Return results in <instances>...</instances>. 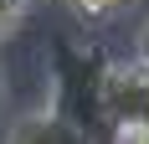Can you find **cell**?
Wrapping results in <instances>:
<instances>
[{
	"mask_svg": "<svg viewBox=\"0 0 149 144\" xmlns=\"http://www.w3.org/2000/svg\"><path fill=\"white\" fill-rule=\"evenodd\" d=\"M98 113L108 124H149V62H108L98 77Z\"/></svg>",
	"mask_w": 149,
	"mask_h": 144,
	"instance_id": "obj_1",
	"label": "cell"
},
{
	"mask_svg": "<svg viewBox=\"0 0 149 144\" xmlns=\"http://www.w3.org/2000/svg\"><path fill=\"white\" fill-rule=\"evenodd\" d=\"M77 15H113L118 5H129V0H67Z\"/></svg>",
	"mask_w": 149,
	"mask_h": 144,
	"instance_id": "obj_2",
	"label": "cell"
},
{
	"mask_svg": "<svg viewBox=\"0 0 149 144\" xmlns=\"http://www.w3.org/2000/svg\"><path fill=\"white\" fill-rule=\"evenodd\" d=\"M118 144H149V124H113Z\"/></svg>",
	"mask_w": 149,
	"mask_h": 144,
	"instance_id": "obj_3",
	"label": "cell"
},
{
	"mask_svg": "<svg viewBox=\"0 0 149 144\" xmlns=\"http://www.w3.org/2000/svg\"><path fill=\"white\" fill-rule=\"evenodd\" d=\"M21 10H26V0H0V36L21 21Z\"/></svg>",
	"mask_w": 149,
	"mask_h": 144,
	"instance_id": "obj_4",
	"label": "cell"
},
{
	"mask_svg": "<svg viewBox=\"0 0 149 144\" xmlns=\"http://www.w3.org/2000/svg\"><path fill=\"white\" fill-rule=\"evenodd\" d=\"M134 57H139V62H149V15L139 21V31H134Z\"/></svg>",
	"mask_w": 149,
	"mask_h": 144,
	"instance_id": "obj_5",
	"label": "cell"
},
{
	"mask_svg": "<svg viewBox=\"0 0 149 144\" xmlns=\"http://www.w3.org/2000/svg\"><path fill=\"white\" fill-rule=\"evenodd\" d=\"M0 108H5V77H0Z\"/></svg>",
	"mask_w": 149,
	"mask_h": 144,
	"instance_id": "obj_6",
	"label": "cell"
}]
</instances>
